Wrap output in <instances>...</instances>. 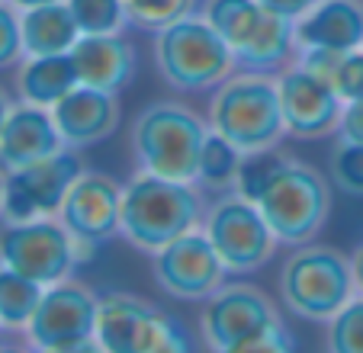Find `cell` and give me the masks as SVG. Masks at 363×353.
<instances>
[{
  "label": "cell",
  "mask_w": 363,
  "mask_h": 353,
  "mask_svg": "<svg viewBox=\"0 0 363 353\" xmlns=\"http://www.w3.org/2000/svg\"><path fill=\"white\" fill-rule=\"evenodd\" d=\"M206 203L196 184H180L138 170L123 186L119 235L132 247L155 254L193 228H203Z\"/></svg>",
  "instance_id": "6da1fadb"
},
{
  "label": "cell",
  "mask_w": 363,
  "mask_h": 353,
  "mask_svg": "<svg viewBox=\"0 0 363 353\" xmlns=\"http://www.w3.org/2000/svg\"><path fill=\"white\" fill-rule=\"evenodd\" d=\"M209 129L235 145L238 151L277 148L286 135L277 74L232 71L209 100Z\"/></svg>",
  "instance_id": "7a4b0ae2"
},
{
  "label": "cell",
  "mask_w": 363,
  "mask_h": 353,
  "mask_svg": "<svg viewBox=\"0 0 363 353\" xmlns=\"http://www.w3.org/2000/svg\"><path fill=\"white\" fill-rule=\"evenodd\" d=\"M209 135L206 119L180 100H155L132 123V155L138 170L180 184H196V164Z\"/></svg>",
  "instance_id": "3957f363"
},
{
  "label": "cell",
  "mask_w": 363,
  "mask_h": 353,
  "mask_svg": "<svg viewBox=\"0 0 363 353\" xmlns=\"http://www.w3.org/2000/svg\"><path fill=\"white\" fill-rule=\"evenodd\" d=\"M354 296H360L354 260L337 247L308 241L293 247V254L283 260L280 299L296 318L328 325Z\"/></svg>",
  "instance_id": "277c9868"
},
{
  "label": "cell",
  "mask_w": 363,
  "mask_h": 353,
  "mask_svg": "<svg viewBox=\"0 0 363 353\" xmlns=\"http://www.w3.org/2000/svg\"><path fill=\"white\" fill-rule=\"evenodd\" d=\"M155 65L161 81L180 94L216 90L232 71H238L232 48L206 16H186L161 29L155 35Z\"/></svg>",
  "instance_id": "5b68a950"
},
{
  "label": "cell",
  "mask_w": 363,
  "mask_h": 353,
  "mask_svg": "<svg viewBox=\"0 0 363 353\" xmlns=\"http://www.w3.org/2000/svg\"><path fill=\"white\" fill-rule=\"evenodd\" d=\"M257 209L280 238V245L299 247L318 238L331 215V180L302 157H286L280 174L257 196Z\"/></svg>",
  "instance_id": "8992f818"
},
{
  "label": "cell",
  "mask_w": 363,
  "mask_h": 353,
  "mask_svg": "<svg viewBox=\"0 0 363 353\" xmlns=\"http://www.w3.org/2000/svg\"><path fill=\"white\" fill-rule=\"evenodd\" d=\"M203 231L213 241L228 276H247V273L261 270L280 247V238L267 225L257 203L235 190L228 196H219L213 206H206Z\"/></svg>",
  "instance_id": "52a82bcc"
},
{
  "label": "cell",
  "mask_w": 363,
  "mask_h": 353,
  "mask_svg": "<svg viewBox=\"0 0 363 353\" xmlns=\"http://www.w3.org/2000/svg\"><path fill=\"white\" fill-rule=\"evenodd\" d=\"M0 264L29 276L45 289L62 279H71V273L81 267L74 235L65 228L58 215L4 225L0 228Z\"/></svg>",
  "instance_id": "ba28073f"
},
{
  "label": "cell",
  "mask_w": 363,
  "mask_h": 353,
  "mask_svg": "<svg viewBox=\"0 0 363 353\" xmlns=\"http://www.w3.org/2000/svg\"><path fill=\"white\" fill-rule=\"evenodd\" d=\"M84 174L81 157L74 148H62L58 155L42 157L23 170L4 174V206H0V222L20 225L42 215H58L71 184Z\"/></svg>",
  "instance_id": "9c48e42d"
},
{
  "label": "cell",
  "mask_w": 363,
  "mask_h": 353,
  "mask_svg": "<svg viewBox=\"0 0 363 353\" xmlns=\"http://www.w3.org/2000/svg\"><path fill=\"white\" fill-rule=\"evenodd\" d=\"M151 276L167 296L180 302H206L228 283V270L219 260L203 228H193L151 254Z\"/></svg>",
  "instance_id": "30bf717a"
},
{
  "label": "cell",
  "mask_w": 363,
  "mask_h": 353,
  "mask_svg": "<svg viewBox=\"0 0 363 353\" xmlns=\"http://www.w3.org/2000/svg\"><path fill=\"white\" fill-rule=\"evenodd\" d=\"M283 321L277 302L254 283H225L203 302L199 312V334L209 353L232 347L235 340Z\"/></svg>",
  "instance_id": "8fae6325"
},
{
  "label": "cell",
  "mask_w": 363,
  "mask_h": 353,
  "mask_svg": "<svg viewBox=\"0 0 363 353\" xmlns=\"http://www.w3.org/2000/svg\"><path fill=\"white\" fill-rule=\"evenodd\" d=\"M96 308H100V296L87 283L74 276L62 279L42 292V302L26 327V340L35 350H45V347H65L94 337Z\"/></svg>",
  "instance_id": "7c38bea8"
},
{
  "label": "cell",
  "mask_w": 363,
  "mask_h": 353,
  "mask_svg": "<svg viewBox=\"0 0 363 353\" xmlns=\"http://www.w3.org/2000/svg\"><path fill=\"white\" fill-rule=\"evenodd\" d=\"M277 87H280L286 135L302 138V142H315V138L337 132L344 100L331 84L302 71L299 65H289L277 74Z\"/></svg>",
  "instance_id": "4fadbf2b"
},
{
  "label": "cell",
  "mask_w": 363,
  "mask_h": 353,
  "mask_svg": "<svg viewBox=\"0 0 363 353\" xmlns=\"http://www.w3.org/2000/svg\"><path fill=\"white\" fill-rule=\"evenodd\" d=\"M171 315L132 292H106L96 308V344L103 353H151L164 337Z\"/></svg>",
  "instance_id": "5bb4252c"
},
{
  "label": "cell",
  "mask_w": 363,
  "mask_h": 353,
  "mask_svg": "<svg viewBox=\"0 0 363 353\" xmlns=\"http://www.w3.org/2000/svg\"><path fill=\"white\" fill-rule=\"evenodd\" d=\"M62 225L77 241L90 245H106L119 235V218H123V184L100 170H84L71 184L62 209Z\"/></svg>",
  "instance_id": "9a60e30c"
},
{
  "label": "cell",
  "mask_w": 363,
  "mask_h": 353,
  "mask_svg": "<svg viewBox=\"0 0 363 353\" xmlns=\"http://www.w3.org/2000/svg\"><path fill=\"white\" fill-rule=\"evenodd\" d=\"M52 119H55L58 132H62L65 148L84 151L96 142H106L119 129L123 109H119L116 94L77 84L68 96H62L52 106Z\"/></svg>",
  "instance_id": "2e32d148"
},
{
  "label": "cell",
  "mask_w": 363,
  "mask_h": 353,
  "mask_svg": "<svg viewBox=\"0 0 363 353\" xmlns=\"http://www.w3.org/2000/svg\"><path fill=\"white\" fill-rule=\"evenodd\" d=\"M65 148L52 109L33 106V103H13L7 123L0 129V170H23L29 164L52 157Z\"/></svg>",
  "instance_id": "e0dca14e"
},
{
  "label": "cell",
  "mask_w": 363,
  "mask_h": 353,
  "mask_svg": "<svg viewBox=\"0 0 363 353\" xmlns=\"http://www.w3.org/2000/svg\"><path fill=\"white\" fill-rule=\"evenodd\" d=\"M68 55L74 62L77 84L84 87L119 94L135 74V45L123 33L81 35Z\"/></svg>",
  "instance_id": "ac0fdd59"
},
{
  "label": "cell",
  "mask_w": 363,
  "mask_h": 353,
  "mask_svg": "<svg viewBox=\"0 0 363 353\" xmlns=\"http://www.w3.org/2000/svg\"><path fill=\"white\" fill-rule=\"evenodd\" d=\"M296 48H363V0H318L293 23Z\"/></svg>",
  "instance_id": "d6986e66"
},
{
  "label": "cell",
  "mask_w": 363,
  "mask_h": 353,
  "mask_svg": "<svg viewBox=\"0 0 363 353\" xmlns=\"http://www.w3.org/2000/svg\"><path fill=\"white\" fill-rule=\"evenodd\" d=\"M20 29H23V55L39 58V55H68L74 42L81 39L74 16L68 4H45V7L20 10Z\"/></svg>",
  "instance_id": "ffe728a7"
},
{
  "label": "cell",
  "mask_w": 363,
  "mask_h": 353,
  "mask_svg": "<svg viewBox=\"0 0 363 353\" xmlns=\"http://www.w3.org/2000/svg\"><path fill=\"white\" fill-rule=\"evenodd\" d=\"M77 87V71L71 55H39L16 65V94L23 103L52 109L62 96Z\"/></svg>",
  "instance_id": "44dd1931"
},
{
  "label": "cell",
  "mask_w": 363,
  "mask_h": 353,
  "mask_svg": "<svg viewBox=\"0 0 363 353\" xmlns=\"http://www.w3.org/2000/svg\"><path fill=\"white\" fill-rule=\"evenodd\" d=\"M203 16L238 58L274 13L261 7V0H203Z\"/></svg>",
  "instance_id": "7402d4cb"
},
{
  "label": "cell",
  "mask_w": 363,
  "mask_h": 353,
  "mask_svg": "<svg viewBox=\"0 0 363 353\" xmlns=\"http://www.w3.org/2000/svg\"><path fill=\"white\" fill-rule=\"evenodd\" d=\"M42 292H45V286L0 264V327L26 334L29 321L42 302Z\"/></svg>",
  "instance_id": "603a6c76"
},
{
  "label": "cell",
  "mask_w": 363,
  "mask_h": 353,
  "mask_svg": "<svg viewBox=\"0 0 363 353\" xmlns=\"http://www.w3.org/2000/svg\"><path fill=\"white\" fill-rule=\"evenodd\" d=\"M241 157H245V151H238L228 138H222L219 132L209 129V135H206V142H203V151H199L196 186H209V190L235 186Z\"/></svg>",
  "instance_id": "cb8c5ba5"
},
{
  "label": "cell",
  "mask_w": 363,
  "mask_h": 353,
  "mask_svg": "<svg viewBox=\"0 0 363 353\" xmlns=\"http://www.w3.org/2000/svg\"><path fill=\"white\" fill-rule=\"evenodd\" d=\"M129 26L142 33L158 35L161 29L174 26L177 20H186L196 10V0H123Z\"/></svg>",
  "instance_id": "d4e9b609"
},
{
  "label": "cell",
  "mask_w": 363,
  "mask_h": 353,
  "mask_svg": "<svg viewBox=\"0 0 363 353\" xmlns=\"http://www.w3.org/2000/svg\"><path fill=\"white\" fill-rule=\"evenodd\" d=\"M65 4H68L81 35L123 33L129 26L123 0H65Z\"/></svg>",
  "instance_id": "484cf974"
},
{
  "label": "cell",
  "mask_w": 363,
  "mask_h": 353,
  "mask_svg": "<svg viewBox=\"0 0 363 353\" xmlns=\"http://www.w3.org/2000/svg\"><path fill=\"white\" fill-rule=\"evenodd\" d=\"M286 151H277V148H267V151H251V155L241 157V167H238V176H235V193H241L245 199L257 203L267 184L280 174V167L286 164Z\"/></svg>",
  "instance_id": "4316f807"
},
{
  "label": "cell",
  "mask_w": 363,
  "mask_h": 353,
  "mask_svg": "<svg viewBox=\"0 0 363 353\" xmlns=\"http://www.w3.org/2000/svg\"><path fill=\"white\" fill-rule=\"evenodd\" d=\"M328 353H363V292L328 321Z\"/></svg>",
  "instance_id": "83f0119b"
},
{
  "label": "cell",
  "mask_w": 363,
  "mask_h": 353,
  "mask_svg": "<svg viewBox=\"0 0 363 353\" xmlns=\"http://www.w3.org/2000/svg\"><path fill=\"white\" fill-rule=\"evenodd\" d=\"M331 184L347 196L363 199V145L337 142L331 151Z\"/></svg>",
  "instance_id": "f1b7e54d"
},
{
  "label": "cell",
  "mask_w": 363,
  "mask_h": 353,
  "mask_svg": "<svg viewBox=\"0 0 363 353\" xmlns=\"http://www.w3.org/2000/svg\"><path fill=\"white\" fill-rule=\"evenodd\" d=\"M219 353H296V340L286 321H277V325H267L261 331L235 340L232 347H225Z\"/></svg>",
  "instance_id": "f546056e"
},
{
  "label": "cell",
  "mask_w": 363,
  "mask_h": 353,
  "mask_svg": "<svg viewBox=\"0 0 363 353\" xmlns=\"http://www.w3.org/2000/svg\"><path fill=\"white\" fill-rule=\"evenodd\" d=\"M23 55V29H20V10L10 0H0V71L20 65Z\"/></svg>",
  "instance_id": "4dcf8cb0"
},
{
  "label": "cell",
  "mask_w": 363,
  "mask_h": 353,
  "mask_svg": "<svg viewBox=\"0 0 363 353\" xmlns=\"http://www.w3.org/2000/svg\"><path fill=\"white\" fill-rule=\"evenodd\" d=\"M335 90L341 94L344 103L363 100V48L344 55V65H341V71H337Z\"/></svg>",
  "instance_id": "1f68e13d"
},
{
  "label": "cell",
  "mask_w": 363,
  "mask_h": 353,
  "mask_svg": "<svg viewBox=\"0 0 363 353\" xmlns=\"http://www.w3.org/2000/svg\"><path fill=\"white\" fill-rule=\"evenodd\" d=\"M337 142H350V145H363V100H350L344 103L341 123H337Z\"/></svg>",
  "instance_id": "d6a6232c"
},
{
  "label": "cell",
  "mask_w": 363,
  "mask_h": 353,
  "mask_svg": "<svg viewBox=\"0 0 363 353\" xmlns=\"http://www.w3.org/2000/svg\"><path fill=\"white\" fill-rule=\"evenodd\" d=\"M151 353H193V340H190V334H186V327L171 318L167 321L164 337L158 340V347Z\"/></svg>",
  "instance_id": "836d02e7"
},
{
  "label": "cell",
  "mask_w": 363,
  "mask_h": 353,
  "mask_svg": "<svg viewBox=\"0 0 363 353\" xmlns=\"http://www.w3.org/2000/svg\"><path fill=\"white\" fill-rule=\"evenodd\" d=\"M318 0H261V7H267L270 13L283 16V20H289V23H296L299 16H306Z\"/></svg>",
  "instance_id": "e575fe53"
},
{
  "label": "cell",
  "mask_w": 363,
  "mask_h": 353,
  "mask_svg": "<svg viewBox=\"0 0 363 353\" xmlns=\"http://www.w3.org/2000/svg\"><path fill=\"white\" fill-rule=\"evenodd\" d=\"M35 353H103V347L96 344V337H87V340H77V344L45 347V350H35Z\"/></svg>",
  "instance_id": "d590c367"
},
{
  "label": "cell",
  "mask_w": 363,
  "mask_h": 353,
  "mask_svg": "<svg viewBox=\"0 0 363 353\" xmlns=\"http://www.w3.org/2000/svg\"><path fill=\"white\" fill-rule=\"evenodd\" d=\"M350 260H354V276H357V289L363 292V241L357 245V251L350 254Z\"/></svg>",
  "instance_id": "8d00e7d4"
},
{
  "label": "cell",
  "mask_w": 363,
  "mask_h": 353,
  "mask_svg": "<svg viewBox=\"0 0 363 353\" xmlns=\"http://www.w3.org/2000/svg\"><path fill=\"white\" fill-rule=\"evenodd\" d=\"M10 109H13V100H10V94L4 87H0V129H4V123H7Z\"/></svg>",
  "instance_id": "74e56055"
},
{
  "label": "cell",
  "mask_w": 363,
  "mask_h": 353,
  "mask_svg": "<svg viewBox=\"0 0 363 353\" xmlns=\"http://www.w3.org/2000/svg\"><path fill=\"white\" fill-rule=\"evenodd\" d=\"M0 353H35V347L29 344H0Z\"/></svg>",
  "instance_id": "f35d334b"
},
{
  "label": "cell",
  "mask_w": 363,
  "mask_h": 353,
  "mask_svg": "<svg viewBox=\"0 0 363 353\" xmlns=\"http://www.w3.org/2000/svg\"><path fill=\"white\" fill-rule=\"evenodd\" d=\"M16 10H29V7H45V4H58V0H10Z\"/></svg>",
  "instance_id": "ab89813d"
},
{
  "label": "cell",
  "mask_w": 363,
  "mask_h": 353,
  "mask_svg": "<svg viewBox=\"0 0 363 353\" xmlns=\"http://www.w3.org/2000/svg\"><path fill=\"white\" fill-rule=\"evenodd\" d=\"M0 206H4V170H0Z\"/></svg>",
  "instance_id": "60d3db41"
}]
</instances>
